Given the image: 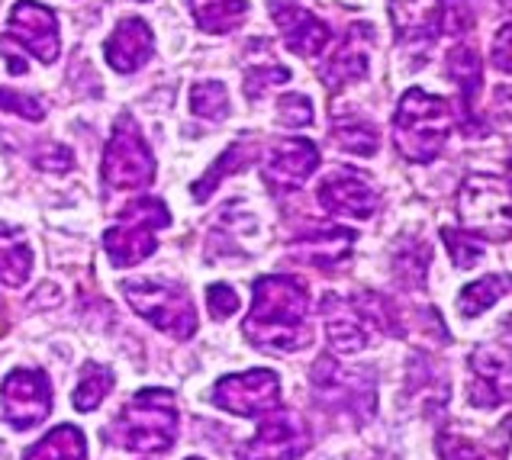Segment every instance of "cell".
<instances>
[{"label": "cell", "instance_id": "5", "mask_svg": "<svg viewBox=\"0 0 512 460\" xmlns=\"http://www.w3.org/2000/svg\"><path fill=\"white\" fill-rule=\"evenodd\" d=\"M171 222V213L162 200L142 197L123 210V222L104 232V251L113 267H133L155 251V232Z\"/></svg>", "mask_w": 512, "mask_h": 460}, {"label": "cell", "instance_id": "27", "mask_svg": "<svg viewBox=\"0 0 512 460\" xmlns=\"http://www.w3.org/2000/svg\"><path fill=\"white\" fill-rule=\"evenodd\" d=\"M509 290V280L506 277H484V280H477V284L471 287H464L458 293V309H461V316H480L484 309H490L500 296Z\"/></svg>", "mask_w": 512, "mask_h": 460}, {"label": "cell", "instance_id": "37", "mask_svg": "<svg viewBox=\"0 0 512 460\" xmlns=\"http://www.w3.org/2000/svg\"><path fill=\"white\" fill-rule=\"evenodd\" d=\"M0 107L23 116V120H42V116H46V107H42L39 100L17 94V91H0Z\"/></svg>", "mask_w": 512, "mask_h": 460}, {"label": "cell", "instance_id": "13", "mask_svg": "<svg viewBox=\"0 0 512 460\" xmlns=\"http://www.w3.org/2000/svg\"><path fill=\"white\" fill-rule=\"evenodd\" d=\"M10 39H17L20 49L36 55L46 65H52L58 58V49H62L55 13L39 0H20L10 10Z\"/></svg>", "mask_w": 512, "mask_h": 460}, {"label": "cell", "instance_id": "32", "mask_svg": "<svg viewBox=\"0 0 512 460\" xmlns=\"http://www.w3.org/2000/svg\"><path fill=\"white\" fill-rule=\"evenodd\" d=\"M442 239H445L451 258H455L458 267H474L480 258H484V245H480V239H477V235H471V232L442 229Z\"/></svg>", "mask_w": 512, "mask_h": 460}, {"label": "cell", "instance_id": "15", "mask_svg": "<svg viewBox=\"0 0 512 460\" xmlns=\"http://www.w3.org/2000/svg\"><path fill=\"white\" fill-rule=\"evenodd\" d=\"M319 168V148L310 139H284L277 142L265 165H261V177L274 190H297L306 184V177Z\"/></svg>", "mask_w": 512, "mask_h": 460}, {"label": "cell", "instance_id": "22", "mask_svg": "<svg viewBox=\"0 0 512 460\" xmlns=\"http://www.w3.org/2000/svg\"><path fill=\"white\" fill-rule=\"evenodd\" d=\"M445 68H448V78L458 84L464 113H467V123H471V116L477 110L480 84H484V71H480V55L471 46H458V49L448 52Z\"/></svg>", "mask_w": 512, "mask_h": 460}, {"label": "cell", "instance_id": "2", "mask_svg": "<svg viewBox=\"0 0 512 460\" xmlns=\"http://www.w3.org/2000/svg\"><path fill=\"white\" fill-rule=\"evenodd\" d=\"M110 432L126 451L136 454H165L174 448L178 435V403L174 393L162 387H145L120 409Z\"/></svg>", "mask_w": 512, "mask_h": 460}, {"label": "cell", "instance_id": "10", "mask_svg": "<svg viewBox=\"0 0 512 460\" xmlns=\"http://www.w3.org/2000/svg\"><path fill=\"white\" fill-rule=\"evenodd\" d=\"M471 406L477 409H493L503 406L512 399V351L506 345H496V341H487V345L474 348L471 354Z\"/></svg>", "mask_w": 512, "mask_h": 460}, {"label": "cell", "instance_id": "16", "mask_svg": "<svg viewBox=\"0 0 512 460\" xmlns=\"http://www.w3.org/2000/svg\"><path fill=\"white\" fill-rule=\"evenodd\" d=\"M271 13H274V23H277V29H281V36H284L290 52L313 58L329 46V26L306 7L274 4Z\"/></svg>", "mask_w": 512, "mask_h": 460}, {"label": "cell", "instance_id": "6", "mask_svg": "<svg viewBox=\"0 0 512 460\" xmlns=\"http://www.w3.org/2000/svg\"><path fill=\"white\" fill-rule=\"evenodd\" d=\"M120 287H123L126 303L165 335L190 338L197 332V313L184 287L158 284V280H123Z\"/></svg>", "mask_w": 512, "mask_h": 460}, {"label": "cell", "instance_id": "12", "mask_svg": "<svg viewBox=\"0 0 512 460\" xmlns=\"http://www.w3.org/2000/svg\"><path fill=\"white\" fill-rule=\"evenodd\" d=\"M313 383H316V393L323 396L326 403L339 406L345 412H358L361 419H371V412H374V383L364 374L345 370L332 358H319V364L313 367Z\"/></svg>", "mask_w": 512, "mask_h": 460}, {"label": "cell", "instance_id": "17", "mask_svg": "<svg viewBox=\"0 0 512 460\" xmlns=\"http://www.w3.org/2000/svg\"><path fill=\"white\" fill-rule=\"evenodd\" d=\"M323 319H326L329 345L339 354H355L371 345V319L355 303H345L339 296H326Z\"/></svg>", "mask_w": 512, "mask_h": 460}, {"label": "cell", "instance_id": "14", "mask_svg": "<svg viewBox=\"0 0 512 460\" xmlns=\"http://www.w3.org/2000/svg\"><path fill=\"white\" fill-rule=\"evenodd\" d=\"M319 203L326 206V213L351 216V219H368L377 210V190L368 184V177L358 171H332L316 190Z\"/></svg>", "mask_w": 512, "mask_h": 460}, {"label": "cell", "instance_id": "9", "mask_svg": "<svg viewBox=\"0 0 512 460\" xmlns=\"http://www.w3.org/2000/svg\"><path fill=\"white\" fill-rule=\"evenodd\" d=\"M213 403L232 415H245V419L274 412L277 403H281V380H277V374L268 367H255V370H245V374L223 377L213 390Z\"/></svg>", "mask_w": 512, "mask_h": 460}, {"label": "cell", "instance_id": "19", "mask_svg": "<svg viewBox=\"0 0 512 460\" xmlns=\"http://www.w3.org/2000/svg\"><path fill=\"white\" fill-rule=\"evenodd\" d=\"M351 245H355V232L342 226H310L294 235L290 242V255L297 261L316 264V267H332L348 258Z\"/></svg>", "mask_w": 512, "mask_h": 460}, {"label": "cell", "instance_id": "29", "mask_svg": "<svg viewBox=\"0 0 512 460\" xmlns=\"http://www.w3.org/2000/svg\"><path fill=\"white\" fill-rule=\"evenodd\" d=\"M190 110H194L200 120H223L229 113V91L223 81H200L194 91H190Z\"/></svg>", "mask_w": 512, "mask_h": 460}, {"label": "cell", "instance_id": "33", "mask_svg": "<svg viewBox=\"0 0 512 460\" xmlns=\"http://www.w3.org/2000/svg\"><path fill=\"white\" fill-rule=\"evenodd\" d=\"M474 23L467 0H438V33L445 36H461Z\"/></svg>", "mask_w": 512, "mask_h": 460}, {"label": "cell", "instance_id": "26", "mask_svg": "<svg viewBox=\"0 0 512 460\" xmlns=\"http://www.w3.org/2000/svg\"><path fill=\"white\" fill-rule=\"evenodd\" d=\"M110 390H113L110 367L91 361V364L81 367V377H78V387H75V396H71V403H75L78 412H91L104 403Z\"/></svg>", "mask_w": 512, "mask_h": 460}, {"label": "cell", "instance_id": "23", "mask_svg": "<svg viewBox=\"0 0 512 460\" xmlns=\"http://www.w3.org/2000/svg\"><path fill=\"white\" fill-rule=\"evenodd\" d=\"M33 271V251L23 242V235L10 226H0V284L23 287Z\"/></svg>", "mask_w": 512, "mask_h": 460}, {"label": "cell", "instance_id": "11", "mask_svg": "<svg viewBox=\"0 0 512 460\" xmlns=\"http://www.w3.org/2000/svg\"><path fill=\"white\" fill-rule=\"evenodd\" d=\"M306 451V428L297 415L271 412V419L258 425L252 441L239 444V460H297Z\"/></svg>", "mask_w": 512, "mask_h": 460}, {"label": "cell", "instance_id": "36", "mask_svg": "<svg viewBox=\"0 0 512 460\" xmlns=\"http://www.w3.org/2000/svg\"><path fill=\"white\" fill-rule=\"evenodd\" d=\"M207 306H210L213 319H229L239 309V293L226 284H213V287H207Z\"/></svg>", "mask_w": 512, "mask_h": 460}, {"label": "cell", "instance_id": "31", "mask_svg": "<svg viewBox=\"0 0 512 460\" xmlns=\"http://www.w3.org/2000/svg\"><path fill=\"white\" fill-rule=\"evenodd\" d=\"M287 81H290V71L284 65H255V68L245 71V97L261 100L271 87L287 84Z\"/></svg>", "mask_w": 512, "mask_h": 460}, {"label": "cell", "instance_id": "42", "mask_svg": "<svg viewBox=\"0 0 512 460\" xmlns=\"http://www.w3.org/2000/svg\"><path fill=\"white\" fill-rule=\"evenodd\" d=\"M509 174H512V161H509Z\"/></svg>", "mask_w": 512, "mask_h": 460}, {"label": "cell", "instance_id": "1", "mask_svg": "<svg viewBox=\"0 0 512 460\" xmlns=\"http://www.w3.org/2000/svg\"><path fill=\"white\" fill-rule=\"evenodd\" d=\"M306 309H310V293L297 277H258L252 284V313L245 316L242 332L258 348L300 351L310 345Z\"/></svg>", "mask_w": 512, "mask_h": 460}, {"label": "cell", "instance_id": "20", "mask_svg": "<svg viewBox=\"0 0 512 460\" xmlns=\"http://www.w3.org/2000/svg\"><path fill=\"white\" fill-rule=\"evenodd\" d=\"M368 36L371 29H364V23H358L345 36L342 46L329 55V62L323 65V84L329 91H342L345 84H355L368 74V46H364Z\"/></svg>", "mask_w": 512, "mask_h": 460}, {"label": "cell", "instance_id": "4", "mask_svg": "<svg viewBox=\"0 0 512 460\" xmlns=\"http://www.w3.org/2000/svg\"><path fill=\"white\" fill-rule=\"evenodd\" d=\"M458 216L477 239H512V187L500 177L474 174L458 190Z\"/></svg>", "mask_w": 512, "mask_h": 460}, {"label": "cell", "instance_id": "7", "mask_svg": "<svg viewBox=\"0 0 512 460\" xmlns=\"http://www.w3.org/2000/svg\"><path fill=\"white\" fill-rule=\"evenodd\" d=\"M100 171H104V181L113 190H136L155 177L152 148L129 113H123L120 120H116V129L104 152V168Z\"/></svg>", "mask_w": 512, "mask_h": 460}, {"label": "cell", "instance_id": "30", "mask_svg": "<svg viewBox=\"0 0 512 460\" xmlns=\"http://www.w3.org/2000/svg\"><path fill=\"white\" fill-rule=\"evenodd\" d=\"M248 152V139H239V142H232L229 145V152H223V155H219V161H216V165L207 171V174H203V181L194 187V197L197 200H207L210 194H213V190H216V184L219 181H223V177H229V174H236L242 165H245V155Z\"/></svg>", "mask_w": 512, "mask_h": 460}, {"label": "cell", "instance_id": "8", "mask_svg": "<svg viewBox=\"0 0 512 460\" xmlns=\"http://www.w3.org/2000/svg\"><path fill=\"white\" fill-rule=\"evenodd\" d=\"M52 412V387L46 370L17 367L0 383V419L17 432H29L39 422H46Z\"/></svg>", "mask_w": 512, "mask_h": 460}, {"label": "cell", "instance_id": "28", "mask_svg": "<svg viewBox=\"0 0 512 460\" xmlns=\"http://www.w3.org/2000/svg\"><path fill=\"white\" fill-rule=\"evenodd\" d=\"M332 136H335V142L345 148V152L364 155V158L374 155L377 145H380L377 129L371 123H364V120H342V123H335Z\"/></svg>", "mask_w": 512, "mask_h": 460}, {"label": "cell", "instance_id": "3", "mask_svg": "<svg viewBox=\"0 0 512 460\" xmlns=\"http://www.w3.org/2000/svg\"><path fill=\"white\" fill-rule=\"evenodd\" d=\"M451 123L455 116L448 100L413 87L400 97L393 113V145L406 161H432L445 148Z\"/></svg>", "mask_w": 512, "mask_h": 460}, {"label": "cell", "instance_id": "34", "mask_svg": "<svg viewBox=\"0 0 512 460\" xmlns=\"http://www.w3.org/2000/svg\"><path fill=\"white\" fill-rule=\"evenodd\" d=\"M393 267H397V274L406 280L409 287L422 284V277H426V267H429V248L426 245H406V251H400L397 258H393Z\"/></svg>", "mask_w": 512, "mask_h": 460}, {"label": "cell", "instance_id": "18", "mask_svg": "<svg viewBox=\"0 0 512 460\" xmlns=\"http://www.w3.org/2000/svg\"><path fill=\"white\" fill-rule=\"evenodd\" d=\"M155 36L145 20L129 17L113 29L110 39L104 42V55L116 74H133L152 58Z\"/></svg>", "mask_w": 512, "mask_h": 460}, {"label": "cell", "instance_id": "21", "mask_svg": "<svg viewBox=\"0 0 512 460\" xmlns=\"http://www.w3.org/2000/svg\"><path fill=\"white\" fill-rule=\"evenodd\" d=\"M390 13L403 42L429 46L438 33V0H390Z\"/></svg>", "mask_w": 512, "mask_h": 460}, {"label": "cell", "instance_id": "35", "mask_svg": "<svg viewBox=\"0 0 512 460\" xmlns=\"http://www.w3.org/2000/svg\"><path fill=\"white\" fill-rule=\"evenodd\" d=\"M277 120L290 129H300V126H310L313 123V103L310 97L303 94H287L277 100Z\"/></svg>", "mask_w": 512, "mask_h": 460}, {"label": "cell", "instance_id": "24", "mask_svg": "<svg viewBox=\"0 0 512 460\" xmlns=\"http://www.w3.org/2000/svg\"><path fill=\"white\" fill-rule=\"evenodd\" d=\"M23 460H87V441L81 428L58 425L42 441H36L33 448H26Z\"/></svg>", "mask_w": 512, "mask_h": 460}, {"label": "cell", "instance_id": "41", "mask_svg": "<svg viewBox=\"0 0 512 460\" xmlns=\"http://www.w3.org/2000/svg\"><path fill=\"white\" fill-rule=\"evenodd\" d=\"M187 460H200V457H187Z\"/></svg>", "mask_w": 512, "mask_h": 460}, {"label": "cell", "instance_id": "38", "mask_svg": "<svg viewBox=\"0 0 512 460\" xmlns=\"http://www.w3.org/2000/svg\"><path fill=\"white\" fill-rule=\"evenodd\" d=\"M490 58H493V65L500 68V71L512 74V23L496 29V36H493V55Z\"/></svg>", "mask_w": 512, "mask_h": 460}, {"label": "cell", "instance_id": "40", "mask_svg": "<svg viewBox=\"0 0 512 460\" xmlns=\"http://www.w3.org/2000/svg\"><path fill=\"white\" fill-rule=\"evenodd\" d=\"M496 113H500L506 123H512V87H500V91H496Z\"/></svg>", "mask_w": 512, "mask_h": 460}, {"label": "cell", "instance_id": "39", "mask_svg": "<svg viewBox=\"0 0 512 460\" xmlns=\"http://www.w3.org/2000/svg\"><path fill=\"white\" fill-rule=\"evenodd\" d=\"M36 165L42 171H52V174H62L75 165V158H71V148L65 145H46L42 148V158H36Z\"/></svg>", "mask_w": 512, "mask_h": 460}, {"label": "cell", "instance_id": "25", "mask_svg": "<svg viewBox=\"0 0 512 460\" xmlns=\"http://www.w3.org/2000/svg\"><path fill=\"white\" fill-rule=\"evenodd\" d=\"M187 4L194 10V20L200 23V29H207V33H229L248 13L245 0H187Z\"/></svg>", "mask_w": 512, "mask_h": 460}]
</instances>
